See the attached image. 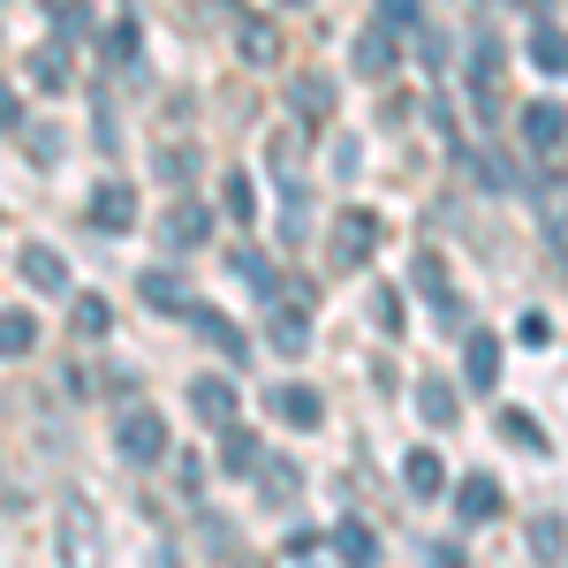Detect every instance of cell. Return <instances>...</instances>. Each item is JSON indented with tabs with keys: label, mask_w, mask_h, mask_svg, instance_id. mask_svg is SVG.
I'll list each match as a JSON object with an SVG mask.
<instances>
[{
	"label": "cell",
	"mask_w": 568,
	"mask_h": 568,
	"mask_svg": "<svg viewBox=\"0 0 568 568\" xmlns=\"http://www.w3.org/2000/svg\"><path fill=\"white\" fill-rule=\"evenodd\" d=\"M265 342H273L281 356L311 349V281H281V311L265 318Z\"/></svg>",
	"instance_id": "6da1fadb"
},
{
	"label": "cell",
	"mask_w": 568,
	"mask_h": 568,
	"mask_svg": "<svg viewBox=\"0 0 568 568\" xmlns=\"http://www.w3.org/2000/svg\"><path fill=\"white\" fill-rule=\"evenodd\" d=\"M326 251H334V265H342V273L372 265V251H379V213L342 205V213H334V235H326Z\"/></svg>",
	"instance_id": "7a4b0ae2"
},
{
	"label": "cell",
	"mask_w": 568,
	"mask_h": 568,
	"mask_svg": "<svg viewBox=\"0 0 568 568\" xmlns=\"http://www.w3.org/2000/svg\"><path fill=\"white\" fill-rule=\"evenodd\" d=\"M114 447H122L130 463H160V455H168V417H160V409H144V402H130V409H122Z\"/></svg>",
	"instance_id": "3957f363"
},
{
	"label": "cell",
	"mask_w": 568,
	"mask_h": 568,
	"mask_svg": "<svg viewBox=\"0 0 568 568\" xmlns=\"http://www.w3.org/2000/svg\"><path fill=\"white\" fill-rule=\"evenodd\" d=\"M136 296L152 311H168V318H197V296H190V281H182L175 265H152V273H136Z\"/></svg>",
	"instance_id": "277c9868"
},
{
	"label": "cell",
	"mask_w": 568,
	"mask_h": 568,
	"mask_svg": "<svg viewBox=\"0 0 568 568\" xmlns=\"http://www.w3.org/2000/svg\"><path fill=\"white\" fill-rule=\"evenodd\" d=\"M205 235H213V205H205V197H182L175 213L160 220V243H168V251H197Z\"/></svg>",
	"instance_id": "5b68a950"
},
{
	"label": "cell",
	"mask_w": 568,
	"mask_h": 568,
	"mask_svg": "<svg viewBox=\"0 0 568 568\" xmlns=\"http://www.w3.org/2000/svg\"><path fill=\"white\" fill-rule=\"evenodd\" d=\"M84 220L99 227V235H122V227H136V190H130V182H99Z\"/></svg>",
	"instance_id": "8992f818"
},
{
	"label": "cell",
	"mask_w": 568,
	"mask_h": 568,
	"mask_svg": "<svg viewBox=\"0 0 568 568\" xmlns=\"http://www.w3.org/2000/svg\"><path fill=\"white\" fill-rule=\"evenodd\" d=\"M463 379H470L478 394L500 387V342H493L485 326H470V334H463Z\"/></svg>",
	"instance_id": "52a82bcc"
},
{
	"label": "cell",
	"mask_w": 568,
	"mask_h": 568,
	"mask_svg": "<svg viewBox=\"0 0 568 568\" xmlns=\"http://www.w3.org/2000/svg\"><path fill=\"white\" fill-rule=\"evenodd\" d=\"M16 273L31 288H45V296H69V265H61V251H45V243H23L16 251Z\"/></svg>",
	"instance_id": "ba28073f"
},
{
	"label": "cell",
	"mask_w": 568,
	"mask_h": 568,
	"mask_svg": "<svg viewBox=\"0 0 568 568\" xmlns=\"http://www.w3.org/2000/svg\"><path fill=\"white\" fill-rule=\"evenodd\" d=\"M516 130H524L530 152H561V144H568V114L554 106V99H538V106H524V122H516Z\"/></svg>",
	"instance_id": "9c48e42d"
},
{
	"label": "cell",
	"mask_w": 568,
	"mask_h": 568,
	"mask_svg": "<svg viewBox=\"0 0 568 568\" xmlns=\"http://www.w3.org/2000/svg\"><path fill=\"white\" fill-rule=\"evenodd\" d=\"M500 61H508V45H500V39H478V53H470V91H478L485 114H500Z\"/></svg>",
	"instance_id": "30bf717a"
},
{
	"label": "cell",
	"mask_w": 568,
	"mask_h": 568,
	"mask_svg": "<svg viewBox=\"0 0 568 568\" xmlns=\"http://www.w3.org/2000/svg\"><path fill=\"white\" fill-rule=\"evenodd\" d=\"M394 61H402V31L372 23V31L356 39V77H394Z\"/></svg>",
	"instance_id": "8fae6325"
},
{
	"label": "cell",
	"mask_w": 568,
	"mask_h": 568,
	"mask_svg": "<svg viewBox=\"0 0 568 568\" xmlns=\"http://www.w3.org/2000/svg\"><path fill=\"white\" fill-rule=\"evenodd\" d=\"M455 516H463V524H493V516H500V485L485 478V470H478V478H463V485H455Z\"/></svg>",
	"instance_id": "7c38bea8"
},
{
	"label": "cell",
	"mask_w": 568,
	"mask_h": 568,
	"mask_svg": "<svg viewBox=\"0 0 568 568\" xmlns=\"http://www.w3.org/2000/svg\"><path fill=\"white\" fill-rule=\"evenodd\" d=\"M23 77L39 91H69V39H53V45H39V53H23Z\"/></svg>",
	"instance_id": "4fadbf2b"
},
{
	"label": "cell",
	"mask_w": 568,
	"mask_h": 568,
	"mask_svg": "<svg viewBox=\"0 0 568 568\" xmlns=\"http://www.w3.org/2000/svg\"><path fill=\"white\" fill-rule=\"evenodd\" d=\"M402 485H409L417 500H439V493H447V463H439L433 447H417V455H402Z\"/></svg>",
	"instance_id": "5bb4252c"
},
{
	"label": "cell",
	"mask_w": 568,
	"mask_h": 568,
	"mask_svg": "<svg viewBox=\"0 0 568 568\" xmlns=\"http://www.w3.org/2000/svg\"><path fill=\"white\" fill-rule=\"evenodd\" d=\"M265 402H273V417H281V425H304V433L318 425V417H326V402H318L311 387H273Z\"/></svg>",
	"instance_id": "9a60e30c"
},
{
	"label": "cell",
	"mask_w": 568,
	"mask_h": 568,
	"mask_svg": "<svg viewBox=\"0 0 568 568\" xmlns=\"http://www.w3.org/2000/svg\"><path fill=\"white\" fill-rule=\"evenodd\" d=\"M326 546H334L342 561H379V538H372V524H356V516H342V524L326 530Z\"/></svg>",
	"instance_id": "2e32d148"
},
{
	"label": "cell",
	"mask_w": 568,
	"mask_h": 568,
	"mask_svg": "<svg viewBox=\"0 0 568 568\" xmlns=\"http://www.w3.org/2000/svg\"><path fill=\"white\" fill-rule=\"evenodd\" d=\"M190 409H197L205 425H235V387H227V379H197V387H190Z\"/></svg>",
	"instance_id": "e0dca14e"
},
{
	"label": "cell",
	"mask_w": 568,
	"mask_h": 568,
	"mask_svg": "<svg viewBox=\"0 0 568 568\" xmlns=\"http://www.w3.org/2000/svg\"><path fill=\"white\" fill-rule=\"evenodd\" d=\"M288 99H296V114H304V122H326V114H334V77H296Z\"/></svg>",
	"instance_id": "ac0fdd59"
},
{
	"label": "cell",
	"mask_w": 568,
	"mask_h": 568,
	"mask_svg": "<svg viewBox=\"0 0 568 568\" xmlns=\"http://www.w3.org/2000/svg\"><path fill=\"white\" fill-rule=\"evenodd\" d=\"M243 61H251V69H273V61H281V31H273L265 16L243 23Z\"/></svg>",
	"instance_id": "d6986e66"
},
{
	"label": "cell",
	"mask_w": 568,
	"mask_h": 568,
	"mask_svg": "<svg viewBox=\"0 0 568 568\" xmlns=\"http://www.w3.org/2000/svg\"><path fill=\"white\" fill-rule=\"evenodd\" d=\"M220 463H227V470H258V463H265V455H258V433L220 425Z\"/></svg>",
	"instance_id": "ffe728a7"
},
{
	"label": "cell",
	"mask_w": 568,
	"mask_h": 568,
	"mask_svg": "<svg viewBox=\"0 0 568 568\" xmlns=\"http://www.w3.org/2000/svg\"><path fill=\"white\" fill-rule=\"evenodd\" d=\"M220 213L235 220V227H251V220H258V190H251V175H227V182H220Z\"/></svg>",
	"instance_id": "44dd1931"
},
{
	"label": "cell",
	"mask_w": 568,
	"mask_h": 568,
	"mask_svg": "<svg viewBox=\"0 0 568 568\" xmlns=\"http://www.w3.org/2000/svg\"><path fill=\"white\" fill-rule=\"evenodd\" d=\"M304 227H311V190H304V182H288V190H281V235L304 243Z\"/></svg>",
	"instance_id": "7402d4cb"
},
{
	"label": "cell",
	"mask_w": 568,
	"mask_h": 568,
	"mask_svg": "<svg viewBox=\"0 0 568 568\" xmlns=\"http://www.w3.org/2000/svg\"><path fill=\"white\" fill-rule=\"evenodd\" d=\"M530 61H538L546 77H561V69H568V39L554 31V23H538V31H530Z\"/></svg>",
	"instance_id": "603a6c76"
},
{
	"label": "cell",
	"mask_w": 568,
	"mask_h": 568,
	"mask_svg": "<svg viewBox=\"0 0 568 568\" xmlns=\"http://www.w3.org/2000/svg\"><path fill=\"white\" fill-rule=\"evenodd\" d=\"M31 342H39V318H31V311H8V318H0V349L31 356Z\"/></svg>",
	"instance_id": "cb8c5ba5"
},
{
	"label": "cell",
	"mask_w": 568,
	"mask_h": 568,
	"mask_svg": "<svg viewBox=\"0 0 568 568\" xmlns=\"http://www.w3.org/2000/svg\"><path fill=\"white\" fill-rule=\"evenodd\" d=\"M417 409H425V425H455V387L447 379H425L417 387Z\"/></svg>",
	"instance_id": "d4e9b609"
},
{
	"label": "cell",
	"mask_w": 568,
	"mask_h": 568,
	"mask_svg": "<svg viewBox=\"0 0 568 568\" xmlns=\"http://www.w3.org/2000/svg\"><path fill=\"white\" fill-rule=\"evenodd\" d=\"M197 334H205L220 356H243V334H235V326H227L220 311H205V304H197Z\"/></svg>",
	"instance_id": "484cf974"
},
{
	"label": "cell",
	"mask_w": 568,
	"mask_h": 568,
	"mask_svg": "<svg viewBox=\"0 0 568 568\" xmlns=\"http://www.w3.org/2000/svg\"><path fill=\"white\" fill-rule=\"evenodd\" d=\"M500 439H516V447H530V455H546V433H538V417H524V409H500Z\"/></svg>",
	"instance_id": "4316f807"
},
{
	"label": "cell",
	"mask_w": 568,
	"mask_h": 568,
	"mask_svg": "<svg viewBox=\"0 0 568 568\" xmlns=\"http://www.w3.org/2000/svg\"><path fill=\"white\" fill-rule=\"evenodd\" d=\"M296 485H304V478H296V463H258V493H265V500H296Z\"/></svg>",
	"instance_id": "83f0119b"
},
{
	"label": "cell",
	"mask_w": 568,
	"mask_h": 568,
	"mask_svg": "<svg viewBox=\"0 0 568 568\" xmlns=\"http://www.w3.org/2000/svg\"><path fill=\"white\" fill-rule=\"evenodd\" d=\"M69 326H77V334H84V342H99V334H106V326H114V311L99 304V296H77V318H69Z\"/></svg>",
	"instance_id": "f1b7e54d"
},
{
	"label": "cell",
	"mask_w": 568,
	"mask_h": 568,
	"mask_svg": "<svg viewBox=\"0 0 568 568\" xmlns=\"http://www.w3.org/2000/svg\"><path fill=\"white\" fill-rule=\"evenodd\" d=\"M530 546H538L546 561H561V554H568V530H561V516H538V524H530Z\"/></svg>",
	"instance_id": "f546056e"
},
{
	"label": "cell",
	"mask_w": 568,
	"mask_h": 568,
	"mask_svg": "<svg viewBox=\"0 0 568 568\" xmlns=\"http://www.w3.org/2000/svg\"><path fill=\"white\" fill-rule=\"evenodd\" d=\"M190 168H197V152H190V144H168V152L152 160V175H160V182H182Z\"/></svg>",
	"instance_id": "4dcf8cb0"
},
{
	"label": "cell",
	"mask_w": 568,
	"mask_h": 568,
	"mask_svg": "<svg viewBox=\"0 0 568 568\" xmlns=\"http://www.w3.org/2000/svg\"><path fill=\"white\" fill-rule=\"evenodd\" d=\"M372 326L379 334H402V296L394 288H372Z\"/></svg>",
	"instance_id": "1f68e13d"
},
{
	"label": "cell",
	"mask_w": 568,
	"mask_h": 568,
	"mask_svg": "<svg viewBox=\"0 0 568 568\" xmlns=\"http://www.w3.org/2000/svg\"><path fill=\"white\" fill-rule=\"evenodd\" d=\"M409 273H417V288H425V296H439V304H447V265H439L433 251H425V258L409 265Z\"/></svg>",
	"instance_id": "d6a6232c"
},
{
	"label": "cell",
	"mask_w": 568,
	"mask_h": 568,
	"mask_svg": "<svg viewBox=\"0 0 568 568\" xmlns=\"http://www.w3.org/2000/svg\"><path fill=\"white\" fill-rule=\"evenodd\" d=\"M417 16H425L417 0H379V23H387V31H417Z\"/></svg>",
	"instance_id": "836d02e7"
},
{
	"label": "cell",
	"mask_w": 568,
	"mask_h": 568,
	"mask_svg": "<svg viewBox=\"0 0 568 568\" xmlns=\"http://www.w3.org/2000/svg\"><path fill=\"white\" fill-rule=\"evenodd\" d=\"M84 31H91V23H84V8H77V0H69V8H61V39L77 45V39H84Z\"/></svg>",
	"instance_id": "e575fe53"
},
{
	"label": "cell",
	"mask_w": 568,
	"mask_h": 568,
	"mask_svg": "<svg viewBox=\"0 0 568 568\" xmlns=\"http://www.w3.org/2000/svg\"><path fill=\"white\" fill-rule=\"evenodd\" d=\"M281 8H304V0H281Z\"/></svg>",
	"instance_id": "d590c367"
}]
</instances>
